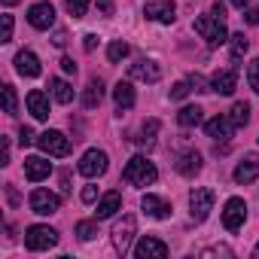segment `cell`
Listing matches in <instances>:
<instances>
[{
  "instance_id": "cell-38",
  "label": "cell",
  "mask_w": 259,
  "mask_h": 259,
  "mask_svg": "<svg viewBox=\"0 0 259 259\" xmlns=\"http://www.w3.org/2000/svg\"><path fill=\"white\" fill-rule=\"evenodd\" d=\"M198 256H204V259H207V256H232V250H229L226 244H220V247H207V250H201Z\"/></svg>"
},
{
  "instance_id": "cell-43",
  "label": "cell",
  "mask_w": 259,
  "mask_h": 259,
  "mask_svg": "<svg viewBox=\"0 0 259 259\" xmlns=\"http://www.w3.org/2000/svg\"><path fill=\"white\" fill-rule=\"evenodd\" d=\"M98 10L104 16H113V0H98Z\"/></svg>"
},
{
  "instance_id": "cell-47",
  "label": "cell",
  "mask_w": 259,
  "mask_h": 259,
  "mask_svg": "<svg viewBox=\"0 0 259 259\" xmlns=\"http://www.w3.org/2000/svg\"><path fill=\"white\" fill-rule=\"evenodd\" d=\"M213 16L223 19V16H226V4H213Z\"/></svg>"
},
{
  "instance_id": "cell-8",
  "label": "cell",
  "mask_w": 259,
  "mask_h": 259,
  "mask_svg": "<svg viewBox=\"0 0 259 259\" xmlns=\"http://www.w3.org/2000/svg\"><path fill=\"white\" fill-rule=\"evenodd\" d=\"M58 207H61V198L55 192H49V189H34L31 192V210L34 213L49 217V213H58Z\"/></svg>"
},
{
  "instance_id": "cell-40",
  "label": "cell",
  "mask_w": 259,
  "mask_h": 259,
  "mask_svg": "<svg viewBox=\"0 0 259 259\" xmlns=\"http://www.w3.org/2000/svg\"><path fill=\"white\" fill-rule=\"evenodd\" d=\"M189 85H192L195 92H207V89H204L207 82H204V76H198V73H192V76H189Z\"/></svg>"
},
{
  "instance_id": "cell-19",
  "label": "cell",
  "mask_w": 259,
  "mask_h": 259,
  "mask_svg": "<svg viewBox=\"0 0 259 259\" xmlns=\"http://www.w3.org/2000/svg\"><path fill=\"white\" fill-rule=\"evenodd\" d=\"M256 177H259V156H247V159L235 168V183L247 186V183H253Z\"/></svg>"
},
{
  "instance_id": "cell-10",
  "label": "cell",
  "mask_w": 259,
  "mask_h": 259,
  "mask_svg": "<svg viewBox=\"0 0 259 259\" xmlns=\"http://www.w3.org/2000/svg\"><path fill=\"white\" fill-rule=\"evenodd\" d=\"M135 256L138 259H165L168 256V244L153 238V235H144L138 244H135Z\"/></svg>"
},
{
  "instance_id": "cell-48",
  "label": "cell",
  "mask_w": 259,
  "mask_h": 259,
  "mask_svg": "<svg viewBox=\"0 0 259 259\" xmlns=\"http://www.w3.org/2000/svg\"><path fill=\"white\" fill-rule=\"evenodd\" d=\"M52 43H55V46H64V43H67V34H64V31H58V34H55V40H52Z\"/></svg>"
},
{
  "instance_id": "cell-21",
  "label": "cell",
  "mask_w": 259,
  "mask_h": 259,
  "mask_svg": "<svg viewBox=\"0 0 259 259\" xmlns=\"http://www.w3.org/2000/svg\"><path fill=\"white\" fill-rule=\"evenodd\" d=\"M174 168L183 174V177H195L198 171H201V156L195 153V150H189V153H183V156H177V162H174Z\"/></svg>"
},
{
  "instance_id": "cell-18",
  "label": "cell",
  "mask_w": 259,
  "mask_h": 259,
  "mask_svg": "<svg viewBox=\"0 0 259 259\" xmlns=\"http://www.w3.org/2000/svg\"><path fill=\"white\" fill-rule=\"evenodd\" d=\"M141 207H144V213L153 217V220H168V217H171V204L162 201L159 195H144V198H141Z\"/></svg>"
},
{
  "instance_id": "cell-1",
  "label": "cell",
  "mask_w": 259,
  "mask_h": 259,
  "mask_svg": "<svg viewBox=\"0 0 259 259\" xmlns=\"http://www.w3.org/2000/svg\"><path fill=\"white\" fill-rule=\"evenodd\" d=\"M156 177H159V171H156V165L147 156L128 159V165L122 168V180L128 186H150V183H156Z\"/></svg>"
},
{
  "instance_id": "cell-32",
  "label": "cell",
  "mask_w": 259,
  "mask_h": 259,
  "mask_svg": "<svg viewBox=\"0 0 259 259\" xmlns=\"http://www.w3.org/2000/svg\"><path fill=\"white\" fill-rule=\"evenodd\" d=\"M64 4H67V13H70L73 19H82V16L89 13V4H92V0H64Z\"/></svg>"
},
{
  "instance_id": "cell-45",
  "label": "cell",
  "mask_w": 259,
  "mask_h": 259,
  "mask_svg": "<svg viewBox=\"0 0 259 259\" xmlns=\"http://www.w3.org/2000/svg\"><path fill=\"white\" fill-rule=\"evenodd\" d=\"M247 25H259V10H247Z\"/></svg>"
},
{
  "instance_id": "cell-2",
  "label": "cell",
  "mask_w": 259,
  "mask_h": 259,
  "mask_svg": "<svg viewBox=\"0 0 259 259\" xmlns=\"http://www.w3.org/2000/svg\"><path fill=\"white\" fill-rule=\"evenodd\" d=\"M195 31L201 34V40H207V46L229 43V31H226L223 19H217V16H198L195 19Z\"/></svg>"
},
{
  "instance_id": "cell-14",
  "label": "cell",
  "mask_w": 259,
  "mask_h": 259,
  "mask_svg": "<svg viewBox=\"0 0 259 259\" xmlns=\"http://www.w3.org/2000/svg\"><path fill=\"white\" fill-rule=\"evenodd\" d=\"M204 132H207V138H213V141H229L232 132H235V122H232L229 116H213V119L204 122Z\"/></svg>"
},
{
  "instance_id": "cell-15",
  "label": "cell",
  "mask_w": 259,
  "mask_h": 259,
  "mask_svg": "<svg viewBox=\"0 0 259 259\" xmlns=\"http://www.w3.org/2000/svg\"><path fill=\"white\" fill-rule=\"evenodd\" d=\"M49 171H52V162H46L43 156H28V159H25V177H28L31 183L46 180Z\"/></svg>"
},
{
  "instance_id": "cell-46",
  "label": "cell",
  "mask_w": 259,
  "mask_h": 259,
  "mask_svg": "<svg viewBox=\"0 0 259 259\" xmlns=\"http://www.w3.org/2000/svg\"><path fill=\"white\" fill-rule=\"evenodd\" d=\"M7 198H10V204H19V192H16V186H7Z\"/></svg>"
},
{
  "instance_id": "cell-50",
  "label": "cell",
  "mask_w": 259,
  "mask_h": 259,
  "mask_svg": "<svg viewBox=\"0 0 259 259\" xmlns=\"http://www.w3.org/2000/svg\"><path fill=\"white\" fill-rule=\"evenodd\" d=\"M61 189H64V192L70 189V177H67V174H61Z\"/></svg>"
},
{
  "instance_id": "cell-16",
  "label": "cell",
  "mask_w": 259,
  "mask_h": 259,
  "mask_svg": "<svg viewBox=\"0 0 259 259\" xmlns=\"http://www.w3.org/2000/svg\"><path fill=\"white\" fill-rule=\"evenodd\" d=\"M235 85H238V70H217L210 76V92L217 95H232Z\"/></svg>"
},
{
  "instance_id": "cell-39",
  "label": "cell",
  "mask_w": 259,
  "mask_h": 259,
  "mask_svg": "<svg viewBox=\"0 0 259 259\" xmlns=\"http://www.w3.org/2000/svg\"><path fill=\"white\" fill-rule=\"evenodd\" d=\"M82 201H85V204H95V201H98V186H85V189H82Z\"/></svg>"
},
{
  "instance_id": "cell-22",
  "label": "cell",
  "mask_w": 259,
  "mask_h": 259,
  "mask_svg": "<svg viewBox=\"0 0 259 259\" xmlns=\"http://www.w3.org/2000/svg\"><path fill=\"white\" fill-rule=\"evenodd\" d=\"M113 101H116V107H119V113L122 110H132L135 107V85L132 82H119L116 89H113Z\"/></svg>"
},
{
  "instance_id": "cell-28",
  "label": "cell",
  "mask_w": 259,
  "mask_h": 259,
  "mask_svg": "<svg viewBox=\"0 0 259 259\" xmlns=\"http://www.w3.org/2000/svg\"><path fill=\"white\" fill-rule=\"evenodd\" d=\"M229 119L235 122V128H241V125H247V122H250V104H244V101H238V104L232 107V113H229Z\"/></svg>"
},
{
  "instance_id": "cell-9",
  "label": "cell",
  "mask_w": 259,
  "mask_h": 259,
  "mask_svg": "<svg viewBox=\"0 0 259 259\" xmlns=\"http://www.w3.org/2000/svg\"><path fill=\"white\" fill-rule=\"evenodd\" d=\"M244 220H247V204H244V198H229L226 207H223V226H226L229 232H238V229L244 226Z\"/></svg>"
},
{
  "instance_id": "cell-36",
  "label": "cell",
  "mask_w": 259,
  "mask_h": 259,
  "mask_svg": "<svg viewBox=\"0 0 259 259\" xmlns=\"http://www.w3.org/2000/svg\"><path fill=\"white\" fill-rule=\"evenodd\" d=\"M19 144H22V147H31V144H37V135L31 132L28 125H22V128H19Z\"/></svg>"
},
{
  "instance_id": "cell-3",
  "label": "cell",
  "mask_w": 259,
  "mask_h": 259,
  "mask_svg": "<svg viewBox=\"0 0 259 259\" xmlns=\"http://www.w3.org/2000/svg\"><path fill=\"white\" fill-rule=\"evenodd\" d=\"M135 229H138V223H135V217H132V213H125V217L113 226V235H110V238H113V250H116V253H122V256H125L128 250H132Z\"/></svg>"
},
{
  "instance_id": "cell-5",
  "label": "cell",
  "mask_w": 259,
  "mask_h": 259,
  "mask_svg": "<svg viewBox=\"0 0 259 259\" xmlns=\"http://www.w3.org/2000/svg\"><path fill=\"white\" fill-rule=\"evenodd\" d=\"M213 189H192L189 192V213H192V220L195 223H204L207 220V213L213 210Z\"/></svg>"
},
{
  "instance_id": "cell-11",
  "label": "cell",
  "mask_w": 259,
  "mask_h": 259,
  "mask_svg": "<svg viewBox=\"0 0 259 259\" xmlns=\"http://www.w3.org/2000/svg\"><path fill=\"white\" fill-rule=\"evenodd\" d=\"M28 22H31V28H37V31H49V28L55 25V7H52V4H34V7L28 10Z\"/></svg>"
},
{
  "instance_id": "cell-33",
  "label": "cell",
  "mask_w": 259,
  "mask_h": 259,
  "mask_svg": "<svg viewBox=\"0 0 259 259\" xmlns=\"http://www.w3.org/2000/svg\"><path fill=\"white\" fill-rule=\"evenodd\" d=\"M76 235H79L82 241H92V238L98 235V223H92V220H82V223H76Z\"/></svg>"
},
{
  "instance_id": "cell-24",
  "label": "cell",
  "mask_w": 259,
  "mask_h": 259,
  "mask_svg": "<svg viewBox=\"0 0 259 259\" xmlns=\"http://www.w3.org/2000/svg\"><path fill=\"white\" fill-rule=\"evenodd\" d=\"M159 119H147L144 122V128H141V138H138V147H144V150H153L156 147V135H159Z\"/></svg>"
},
{
  "instance_id": "cell-23",
  "label": "cell",
  "mask_w": 259,
  "mask_h": 259,
  "mask_svg": "<svg viewBox=\"0 0 259 259\" xmlns=\"http://www.w3.org/2000/svg\"><path fill=\"white\" fill-rule=\"evenodd\" d=\"M28 110H31L34 119H49V101H46V95L40 89L28 92Z\"/></svg>"
},
{
  "instance_id": "cell-17",
  "label": "cell",
  "mask_w": 259,
  "mask_h": 259,
  "mask_svg": "<svg viewBox=\"0 0 259 259\" xmlns=\"http://www.w3.org/2000/svg\"><path fill=\"white\" fill-rule=\"evenodd\" d=\"M16 70L22 73V76H28V79H34V76H40V58L34 55V52H28V49H22L19 55H16Z\"/></svg>"
},
{
  "instance_id": "cell-20",
  "label": "cell",
  "mask_w": 259,
  "mask_h": 259,
  "mask_svg": "<svg viewBox=\"0 0 259 259\" xmlns=\"http://www.w3.org/2000/svg\"><path fill=\"white\" fill-rule=\"evenodd\" d=\"M119 204H122V195L113 189V192H107V195H101L98 198V207H95V220H107V217H113L116 210H119Z\"/></svg>"
},
{
  "instance_id": "cell-42",
  "label": "cell",
  "mask_w": 259,
  "mask_h": 259,
  "mask_svg": "<svg viewBox=\"0 0 259 259\" xmlns=\"http://www.w3.org/2000/svg\"><path fill=\"white\" fill-rule=\"evenodd\" d=\"M61 70L64 73H76V61L73 58H61Z\"/></svg>"
},
{
  "instance_id": "cell-26",
  "label": "cell",
  "mask_w": 259,
  "mask_h": 259,
  "mask_svg": "<svg viewBox=\"0 0 259 259\" xmlns=\"http://www.w3.org/2000/svg\"><path fill=\"white\" fill-rule=\"evenodd\" d=\"M101 101H104V82H101V79H92V82L85 85V92H82V104H85L89 110H95Z\"/></svg>"
},
{
  "instance_id": "cell-37",
  "label": "cell",
  "mask_w": 259,
  "mask_h": 259,
  "mask_svg": "<svg viewBox=\"0 0 259 259\" xmlns=\"http://www.w3.org/2000/svg\"><path fill=\"white\" fill-rule=\"evenodd\" d=\"M0 22H4V31H0V40L10 43L13 40V16H0Z\"/></svg>"
},
{
  "instance_id": "cell-44",
  "label": "cell",
  "mask_w": 259,
  "mask_h": 259,
  "mask_svg": "<svg viewBox=\"0 0 259 259\" xmlns=\"http://www.w3.org/2000/svg\"><path fill=\"white\" fill-rule=\"evenodd\" d=\"M82 46H85V52H95V49H98V37H95V34H89Z\"/></svg>"
},
{
  "instance_id": "cell-49",
  "label": "cell",
  "mask_w": 259,
  "mask_h": 259,
  "mask_svg": "<svg viewBox=\"0 0 259 259\" xmlns=\"http://www.w3.org/2000/svg\"><path fill=\"white\" fill-rule=\"evenodd\" d=\"M229 4H232V7H235V10H244V7H247V4H250V0H229Z\"/></svg>"
},
{
  "instance_id": "cell-27",
  "label": "cell",
  "mask_w": 259,
  "mask_h": 259,
  "mask_svg": "<svg viewBox=\"0 0 259 259\" xmlns=\"http://www.w3.org/2000/svg\"><path fill=\"white\" fill-rule=\"evenodd\" d=\"M49 85H52V98L58 101V104H70L73 101V89H70V82H64V79H49Z\"/></svg>"
},
{
  "instance_id": "cell-25",
  "label": "cell",
  "mask_w": 259,
  "mask_h": 259,
  "mask_svg": "<svg viewBox=\"0 0 259 259\" xmlns=\"http://www.w3.org/2000/svg\"><path fill=\"white\" fill-rule=\"evenodd\" d=\"M177 122H180L183 128H195V125L204 122V110L195 107V104H189V107H183V110L177 113Z\"/></svg>"
},
{
  "instance_id": "cell-4",
  "label": "cell",
  "mask_w": 259,
  "mask_h": 259,
  "mask_svg": "<svg viewBox=\"0 0 259 259\" xmlns=\"http://www.w3.org/2000/svg\"><path fill=\"white\" fill-rule=\"evenodd\" d=\"M55 244H58V232L49 229V226H31V229L25 232V247L34 250V253L49 250V247H55Z\"/></svg>"
},
{
  "instance_id": "cell-52",
  "label": "cell",
  "mask_w": 259,
  "mask_h": 259,
  "mask_svg": "<svg viewBox=\"0 0 259 259\" xmlns=\"http://www.w3.org/2000/svg\"><path fill=\"white\" fill-rule=\"evenodd\" d=\"M256 256H259V244H256Z\"/></svg>"
},
{
  "instance_id": "cell-29",
  "label": "cell",
  "mask_w": 259,
  "mask_h": 259,
  "mask_svg": "<svg viewBox=\"0 0 259 259\" xmlns=\"http://www.w3.org/2000/svg\"><path fill=\"white\" fill-rule=\"evenodd\" d=\"M229 49H232V58H244L247 49H250V43H247L244 34H235V37H229Z\"/></svg>"
},
{
  "instance_id": "cell-51",
  "label": "cell",
  "mask_w": 259,
  "mask_h": 259,
  "mask_svg": "<svg viewBox=\"0 0 259 259\" xmlns=\"http://www.w3.org/2000/svg\"><path fill=\"white\" fill-rule=\"evenodd\" d=\"M16 4H22V0H4V7H16Z\"/></svg>"
},
{
  "instance_id": "cell-30",
  "label": "cell",
  "mask_w": 259,
  "mask_h": 259,
  "mask_svg": "<svg viewBox=\"0 0 259 259\" xmlns=\"http://www.w3.org/2000/svg\"><path fill=\"white\" fill-rule=\"evenodd\" d=\"M107 58L116 64V61H122V58H128V43H122V40H113L110 46H107Z\"/></svg>"
},
{
  "instance_id": "cell-6",
  "label": "cell",
  "mask_w": 259,
  "mask_h": 259,
  "mask_svg": "<svg viewBox=\"0 0 259 259\" xmlns=\"http://www.w3.org/2000/svg\"><path fill=\"white\" fill-rule=\"evenodd\" d=\"M37 147L46 153V156H67L70 153V141L61 135V132H52V128H49V132H43L40 138H37Z\"/></svg>"
},
{
  "instance_id": "cell-13",
  "label": "cell",
  "mask_w": 259,
  "mask_h": 259,
  "mask_svg": "<svg viewBox=\"0 0 259 259\" xmlns=\"http://www.w3.org/2000/svg\"><path fill=\"white\" fill-rule=\"evenodd\" d=\"M128 73H132V79H144V82H159L162 79V70L153 58H138Z\"/></svg>"
},
{
  "instance_id": "cell-41",
  "label": "cell",
  "mask_w": 259,
  "mask_h": 259,
  "mask_svg": "<svg viewBox=\"0 0 259 259\" xmlns=\"http://www.w3.org/2000/svg\"><path fill=\"white\" fill-rule=\"evenodd\" d=\"M0 165H10V141L4 138V147H0Z\"/></svg>"
},
{
  "instance_id": "cell-31",
  "label": "cell",
  "mask_w": 259,
  "mask_h": 259,
  "mask_svg": "<svg viewBox=\"0 0 259 259\" xmlns=\"http://www.w3.org/2000/svg\"><path fill=\"white\" fill-rule=\"evenodd\" d=\"M4 110H7L10 116H13V113L19 110V98H16V85H10V82L4 85Z\"/></svg>"
},
{
  "instance_id": "cell-34",
  "label": "cell",
  "mask_w": 259,
  "mask_h": 259,
  "mask_svg": "<svg viewBox=\"0 0 259 259\" xmlns=\"http://www.w3.org/2000/svg\"><path fill=\"white\" fill-rule=\"evenodd\" d=\"M189 92H192V85H189V79H186V82H177V85L171 89V101H183V98H186Z\"/></svg>"
},
{
  "instance_id": "cell-35",
  "label": "cell",
  "mask_w": 259,
  "mask_h": 259,
  "mask_svg": "<svg viewBox=\"0 0 259 259\" xmlns=\"http://www.w3.org/2000/svg\"><path fill=\"white\" fill-rule=\"evenodd\" d=\"M247 79H250V89L259 95V58L250 64V70H247Z\"/></svg>"
},
{
  "instance_id": "cell-12",
  "label": "cell",
  "mask_w": 259,
  "mask_h": 259,
  "mask_svg": "<svg viewBox=\"0 0 259 259\" xmlns=\"http://www.w3.org/2000/svg\"><path fill=\"white\" fill-rule=\"evenodd\" d=\"M174 13H177V7L171 4V0H156V4H147L144 7V16L153 19V22H162V25H171L177 19Z\"/></svg>"
},
{
  "instance_id": "cell-7",
  "label": "cell",
  "mask_w": 259,
  "mask_h": 259,
  "mask_svg": "<svg viewBox=\"0 0 259 259\" xmlns=\"http://www.w3.org/2000/svg\"><path fill=\"white\" fill-rule=\"evenodd\" d=\"M76 171L82 177H101L107 171V153L104 150H85L82 159H79V165H76Z\"/></svg>"
}]
</instances>
